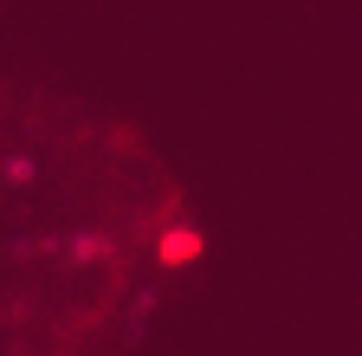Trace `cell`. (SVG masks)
Listing matches in <instances>:
<instances>
[{
  "label": "cell",
  "mask_w": 362,
  "mask_h": 356,
  "mask_svg": "<svg viewBox=\"0 0 362 356\" xmlns=\"http://www.w3.org/2000/svg\"><path fill=\"white\" fill-rule=\"evenodd\" d=\"M149 259H156V272H188V265L207 259V234L194 227V220H168V227H156V240H149Z\"/></svg>",
  "instance_id": "cell-1"
}]
</instances>
